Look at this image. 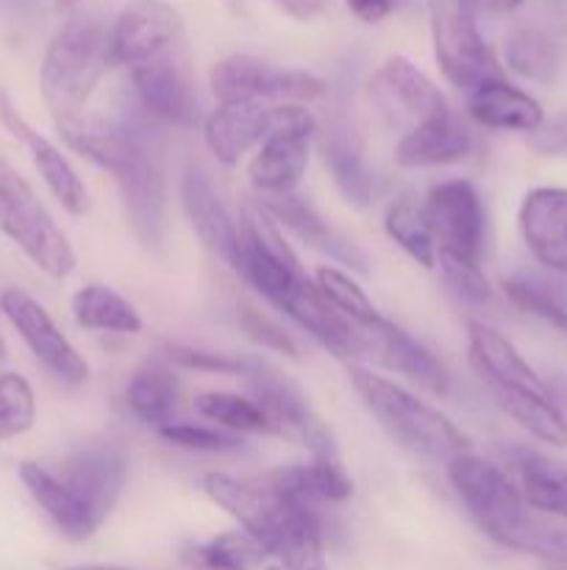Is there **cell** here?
<instances>
[{"label": "cell", "mask_w": 567, "mask_h": 570, "mask_svg": "<svg viewBox=\"0 0 567 570\" xmlns=\"http://www.w3.org/2000/svg\"><path fill=\"white\" fill-rule=\"evenodd\" d=\"M284 104H217L203 120V142L220 165H237L281 120Z\"/></svg>", "instance_id": "obj_20"}, {"label": "cell", "mask_w": 567, "mask_h": 570, "mask_svg": "<svg viewBox=\"0 0 567 570\" xmlns=\"http://www.w3.org/2000/svg\"><path fill=\"white\" fill-rule=\"evenodd\" d=\"M37 423L33 387L20 373H0V440H14Z\"/></svg>", "instance_id": "obj_39"}, {"label": "cell", "mask_w": 567, "mask_h": 570, "mask_svg": "<svg viewBox=\"0 0 567 570\" xmlns=\"http://www.w3.org/2000/svg\"><path fill=\"white\" fill-rule=\"evenodd\" d=\"M304 468L311 493H315V499L320 501L322 507L345 504V501L354 495V479L348 476V471H345L342 462L337 460V454L311 456L309 465Z\"/></svg>", "instance_id": "obj_42"}, {"label": "cell", "mask_w": 567, "mask_h": 570, "mask_svg": "<svg viewBox=\"0 0 567 570\" xmlns=\"http://www.w3.org/2000/svg\"><path fill=\"white\" fill-rule=\"evenodd\" d=\"M470 0H428L434 56L454 87L472 92L481 83L504 78L498 59L478 31Z\"/></svg>", "instance_id": "obj_8"}, {"label": "cell", "mask_w": 567, "mask_h": 570, "mask_svg": "<svg viewBox=\"0 0 567 570\" xmlns=\"http://www.w3.org/2000/svg\"><path fill=\"white\" fill-rule=\"evenodd\" d=\"M233 271L265 295L270 304L281 306L284 298L304 282L298 256L284 239L281 226L267 215L265 206H245L239 220V254Z\"/></svg>", "instance_id": "obj_10"}, {"label": "cell", "mask_w": 567, "mask_h": 570, "mask_svg": "<svg viewBox=\"0 0 567 570\" xmlns=\"http://www.w3.org/2000/svg\"><path fill=\"white\" fill-rule=\"evenodd\" d=\"M517 226L528 254L556 276H567V187H534L523 195Z\"/></svg>", "instance_id": "obj_18"}, {"label": "cell", "mask_w": 567, "mask_h": 570, "mask_svg": "<svg viewBox=\"0 0 567 570\" xmlns=\"http://www.w3.org/2000/svg\"><path fill=\"white\" fill-rule=\"evenodd\" d=\"M126 404L137 421L156 432L172 423L178 406V376L165 360H148L126 384Z\"/></svg>", "instance_id": "obj_30"}, {"label": "cell", "mask_w": 567, "mask_h": 570, "mask_svg": "<svg viewBox=\"0 0 567 570\" xmlns=\"http://www.w3.org/2000/svg\"><path fill=\"white\" fill-rule=\"evenodd\" d=\"M315 284L322 293V298L334 306L342 317H348L356 328H370L372 323L381 321V312L372 304L370 295L348 276V273L337 271V267H320L315 273Z\"/></svg>", "instance_id": "obj_38"}, {"label": "cell", "mask_w": 567, "mask_h": 570, "mask_svg": "<svg viewBox=\"0 0 567 570\" xmlns=\"http://www.w3.org/2000/svg\"><path fill=\"white\" fill-rule=\"evenodd\" d=\"M350 382L372 417L381 423L384 432L420 460L448 465L454 456L470 451L467 434L448 415H442L437 406L422 401L411 390L395 384L392 379L378 376L367 367H354Z\"/></svg>", "instance_id": "obj_4"}, {"label": "cell", "mask_w": 567, "mask_h": 570, "mask_svg": "<svg viewBox=\"0 0 567 570\" xmlns=\"http://www.w3.org/2000/svg\"><path fill=\"white\" fill-rule=\"evenodd\" d=\"M370 95L384 111H392V115L398 111V117L411 120V126L450 111L437 83L404 56H389L378 67L376 76L370 78Z\"/></svg>", "instance_id": "obj_21"}, {"label": "cell", "mask_w": 567, "mask_h": 570, "mask_svg": "<svg viewBox=\"0 0 567 570\" xmlns=\"http://www.w3.org/2000/svg\"><path fill=\"white\" fill-rule=\"evenodd\" d=\"M467 115L484 128L495 131H528L534 134L545 122V111L537 98L523 92L506 78L481 83L467 95Z\"/></svg>", "instance_id": "obj_26"}, {"label": "cell", "mask_w": 567, "mask_h": 570, "mask_svg": "<svg viewBox=\"0 0 567 570\" xmlns=\"http://www.w3.org/2000/svg\"><path fill=\"white\" fill-rule=\"evenodd\" d=\"M448 482L467 515L489 540L520 554L567 566V529L539 521L517 484L498 465L467 451L448 462Z\"/></svg>", "instance_id": "obj_2"}, {"label": "cell", "mask_w": 567, "mask_h": 570, "mask_svg": "<svg viewBox=\"0 0 567 570\" xmlns=\"http://www.w3.org/2000/svg\"><path fill=\"white\" fill-rule=\"evenodd\" d=\"M472 150V134L465 122L448 111L434 120L417 122L395 145V161L406 170H426V167H445L467 159Z\"/></svg>", "instance_id": "obj_25"}, {"label": "cell", "mask_w": 567, "mask_h": 570, "mask_svg": "<svg viewBox=\"0 0 567 570\" xmlns=\"http://www.w3.org/2000/svg\"><path fill=\"white\" fill-rule=\"evenodd\" d=\"M0 122H3L6 131H9L11 137H17L22 145H26L28 154H31L33 167H37V173L42 176L44 187L50 189V195L61 204V209L72 217L87 215L89 193L87 187H83L81 176L72 170L67 156L61 154L48 137H42L31 122L22 120V115L14 109V104H11L6 92H0Z\"/></svg>", "instance_id": "obj_19"}, {"label": "cell", "mask_w": 567, "mask_h": 570, "mask_svg": "<svg viewBox=\"0 0 567 570\" xmlns=\"http://www.w3.org/2000/svg\"><path fill=\"white\" fill-rule=\"evenodd\" d=\"M361 345H365V356L376 360L387 371L400 373V376L415 382L426 393H448L450 376L442 362L420 340H415L406 328H400L398 323L381 317L370 328H361Z\"/></svg>", "instance_id": "obj_17"}, {"label": "cell", "mask_w": 567, "mask_h": 570, "mask_svg": "<svg viewBox=\"0 0 567 570\" xmlns=\"http://www.w3.org/2000/svg\"><path fill=\"white\" fill-rule=\"evenodd\" d=\"M72 317H76L78 326L89 328V332H142V317L133 309L131 301H126L111 287H103V284H87L72 295Z\"/></svg>", "instance_id": "obj_32"}, {"label": "cell", "mask_w": 567, "mask_h": 570, "mask_svg": "<svg viewBox=\"0 0 567 570\" xmlns=\"http://www.w3.org/2000/svg\"><path fill=\"white\" fill-rule=\"evenodd\" d=\"M242 326H245V332H248L250 337L261 345V348L278 351V354H287V356H298V345H295V340L289 337L281 326H276L270 317L259 315V312H253V309H245Z\"/></svg>", "instance_id": "obj_44"}, {"label": "cell", "mask_w": 567, "mask_h": 570, "mask_svg": "<svg viewBox=\"0 0 567 570\" xmlns=\"http://www.w3.org/2000/svg\"><path fill=\"white\" fill-rule=\"evenodd\" d=\"M531 142H534V148L543 150V154H565L567 150V117L543 122V126L534 131Z\"/></svg>", "instance_id": "obj_45"}, {"label": "cell", "mask_w": 567, "mask_h": 570, "mask_svg": "<svg viewBox=\"0 0 567 570\" xmlns=\"http://www.w3.org/2000/svg\"><path fill=\"white\" fill-rule=\"evenodd\" d=\"M50 471H53L61 490L70 495L72 504L78 507V512L94 529H100L120 501L122 488H126L128 460L120 445L100 440V443H87L70 451Z\"/></svg>", "instance_id": "obj_11"}, {"label": "cell", "mask_w": 567, "mask_h": 570, "mask_svg": "<svg viewBox=\"0 0 567 570\" xmlns=\"http://www.w3.org/2000/svg\"><path fill=\"white\" fill-rule=\"evenodd\" d=\"M509 465L517 490L534 512L567 521V468L534 449H511Z\"/></svg>", "instance_id": "obj_28"}, {"label": "cell", "mask_w": 567, "mask_h": 570, "mask_svg": "<svg viewBox=\"0 0 567 570\" xmlns=\"http://www.w3.org/2000/svg\"><path fill=\"white\" fill-rule=\"evenodd\" d=\"M170 362H178L183 367L206 373H222V376H242L245 356H228V354H209V351H195L187 345H165Z\"/></svg>", "instance_id": "obj_43"}, {"label": "cell", "mask_w": 567, "mask_h": 570, "mask_svg": "<svg viewBox=\"0 0 567 570\" xmlns=\"http://www.w3.org/2000/svg\"><path fill=\"white\" fill-rule=\"evenodd\" d=\"M317 134V117L304 104H284L281 120L270 137L256 148L248 165L253 189L265 198L295 193L309 165L311 139Z\"/></svg>", "instance_id": "obj_12"}, {"label": "cell", "mask_w": 567, "mask_h": 570, "mask_svg": "<svg viewBox=\"0 0 567 570\" xmlns=\"http://www.w3.org/2000/svg\"><path fill=\"white\" fill-rule=\"evenodd\" d=\"M261 570H289V568H284V566H278V562H270V566H265Z\"/></svg>", "instance_id": "obj_53"}, {"label": "cell", "mask_w": 567, "mask_h": 570, "mask_svg": "<svg viewBox=\"0 0 567 570\" xmlns=\"http://www.w3.org/2000/svg\"><path fill=\"white\" fill-rule=\"evenodd\" d=\"M345 6H348V11L356 20L372 26V22L387 20L395 11V6H398V0H345Z\"/></svg>", "instance_id": "obj_46"}, {"label": "cell", "mask_w": 567, "mask_h": 570, "mask_svg": "<svg viewBox=\"0 0 567 570\" xmlns=\"http://www.w3.org/2000/svg\"><path fill=\"white\" fill-rule=\"evenodd\" d=\"M83 3H87V0H53V9L59 11V14H76Z\"/></svg>", "instance_id": "obj_50"}, {"label": "cell", "mask_w": 567, "mask_h": 570, "mask_svg": "<svg viewBox=\"0 0 567 570\" xmlns=\"http://www.w3.org/2000/svg\"><path fill=\"white\" fill-rule=\"evenodd\" d=\"M181 206L189 226L198 234L200 243L226 259L228 265H237L239 254V226L228 215L226 204L217 195L209 173L198 165H189L181 178Z\"/></svg>", "instance_id": "obj_23"}, {"label": "cell", "mask_w": 567, "mask_h": 570, "mask_svg": "<svg viewBox=\"0 0 567 570\" xmlns=\"http://www.w3.org/2000/svg\"><path fill=\"white\" fill-rule=\"evenodd\" d=\"M495 404L539 443L567 449V417L550 393H489Z\"/></svg>", "instance_id": "obj_33"}, {"label": "cell", "mask_w": 567, "mask_h": 570, "mask_svg": "<svg viewBox=\"0 0 567 570\" xmlns=\"http://www.w3.org/2000/svg\"><path fill=\"white\" fill-rule=\"evenodd\" d=\"M437 267L442 273V282L448 284L450 293L470 306H484L493 298L487 276H484L478 262L456 259V256H437Z\"/></svg>", "instance_id": "obj_40"}, {"label": "cell", "mask_w": 567, "mask_h": 570, "mask_svg": "<svg viewBox=\"0 0 567 570\" xmlns=\"http://www.w3.org/2000/svg\"><path fill=\"white\" fill-rule=\"evenodd\" d=\"M265 557L261 546L242 529L222 532L203 543H189L183 549V562L195 570H259Z\"/></svg>", "instance_id": "obj_35"}, {"label": "cell", "mask_w": 567, "mask_h": 570, "mask_svg": "<svg viewBox=\"0 0 567 570\" xmlns=\"http://www.w3.org/2000/svg\"><path fill=\"white\" fill-rule=\"evenodd\" d=\"M159 438L167 440L170 445L183 451H203V454H226V451H237L242 445L239 434L220 432V429L198 426V423H167L159 429Z\"/></svg>", "instance_id": "obj_41"}, {"label": "cell", "mask_w": 567, "mask_h": 570, "mask_svg": "<svg viewBox=\"0 0 567 570\" xmlns=\"http://www.w3.org/2000/svg\"><path fill=\"white\" fill-rule=\"evenodd\" d=\"M20 482L28 490L33 501H37L39 510L48 515V521L59 529L61 538H67L70 543H83V540L92 538L98 529L76 510L67 493L61 490V484L56 482L53 471L42 462H22L20 465Z\"/></svg>", "instance_id": "obj_31"}, {"label": "cell", "mask_w": 567, "mask_h": 570, "mask_svg": "<svg viewBox=\"0 0 567 570\" xmlns=\"http://www.w3.org/2000/svg\"><path fill=\"white\" fill-rule=\"evenodd\" d=\"M426 220L431 226L437 256H456L481 265L487 215L478 189L467 178H450L428 193Z\"/></svg>", "instance_id": "obj_13"}, {"label": "cell", "mask_w": 567, "mask_h": 570, "mask_svg": "<svg viewBox=\"0 0 567 570\" xmlns=\"http://www.w3.org/2000/svg\"><path fill=\"white\" fill-rule=\"evenodd\" d=\"M6 360H9V348H6L3 337H0V367H3V365H6Z\"/></svg>", "instance_id": "obj_52"}, {"label": "cell", "mask_w": 567, "mask_h": 570, "mask_svg": "<svg viewBox=\"0 0 567 570\" xmlns=\"http://www.w3.org/2000/svg\"><path fill=\"white\" fill-rule=\"evenodd\" d=\"M128 137L109 173L120 187L131 232L148 248L161 245L167 232V187L161 167L153 156V137L142 122L122 120Z\"/></svg>", "instance_id": "obj_7"}, {"label": "cell", "mask_w": 567, "mask_h": 570, "mask_svg": "<svg viewBox=\"0 0 567 570\" xmlns=\"http://www.w3.org/2000/svg\"><path fill=\"white\" fill-rule=\"evenodd\" d=\"M545 323H550V326L567 340V306H556L554 312H548V315H545Z\"/></svg>", "instance_id": "obj_49"}, {"label": "cell", "mask_w": 567, "mask_h": 570, "mask_svg": "<svg viewBox=\"0 0 567 570\" xmlns=\"http://www.w3.org/2000/svg\"><path fill=\"white\" fill-rule=\"evenodd\" d=\"M64 570H131V568H122V566H72Z\"/></svg>", "instance_id": "obj_51"}, {"label": "cell", "mask_w": 567, "mask_h": 570, "mask_svg": "<svg viewBox=\"0 0 567 570\" xmlns=\"http://www.w3.org/2000/svg\"><path fill=\"white\" fill-rule=\"evenodd\" d=\"M195 412L203 415L206 421H215L217 426H222V432L231 434H267V421L261 415V410L256 406L253 399L239 393H220V390H211V393L195 395Z\"/></svg>", "instance_id": "obj_37"}, {"label": "cell", "mask_w": 567, "mask_h": 570, "mask_svg": "<svg viewBox=\"0 0 567 570\" xmlns=\"http://www.w3.org/2000/svg\"><path fill=\"white\" fill-rule=\"evenodd\" d=\"M506 61L528 81L550 83L561 70V45L545 28H520L506 42Z\"/></svg>", "instance_id": "obj_34"}, {"label": "cell", "mask_w": 567, "mask_h": 570, "mask_svg": "<svg viewBox=\"0 0 567 570\" xmlns=\"http://www.w3.org/2000/svg\"><path fill=\"white\" fill-rule=\"evenodd\" d=\"M261 206H265L267 215H270L278 226L289 228V232H292L300 243L309 245V248L322 250V254L334 256V259L350 262V265L359 267V271L365 267L361 265V256L350 248V243L339 239L337 234L328 228V223L317 215L315 206L306 204L298 193L278 195V198H261Z\"/></svg>", "instance_id": "obj_29"}, {"label": "cell", "mask_w": 567, "mask_h": 570, "mask_svg": "<svg viewBox=\"0 0 567 570\" xmlns=\"http://www.w3.org/2000/svg\"><path fill=\"white\" fill-rule=\"evenodd\" d=\"M203 493L239 523L267 557L289 570H328L322 554V510L289 499L267 476L233 479L206 473Z\"/></svg>", "instance_id": "obj_1"}, {"label": "cell", "mask_w": 567, "mask_h": 570, "mask_svg": "<svg viewBox=\"0 0 567 570\" xmlns=\"http://www.w3.org/2000/svg\"><path fill=\"white\" fill-rule=\"evenodd\" d=\"M281 312H287L311 340L322 345V348L331 351L339 360H359L365 356V345H361V328H356L348 317L339 315L322 293L317 289L315 282L304 278L292 293L284 298V304L278 306Z\"/></svg>", "instance_id": "obj_24"}, {"label": "cell", "mask_w": 567, "mask_h": 570, "mask_svg": "<svg viewBox=\"0 0 567 570\" xmlns=\"http://www.w3.org/2000/svg\"><path fill=\"white\" fill-rule=\"evenodd\" d=\"M0 234L9 237L44 276L67 278L76 271V250L31 184L0 156Z\"/></svg>", "instance_id": "obj_5"}, {"label": "cell", "mask_w": 567, "mask_h": 570, "mask_svg": "<svg viewBox=\"0 0 567 570\" xmlns=\"http://www.w3.org/2000/svg\"><path fill=\"white\" fill-rule=\"evenodd\" d=\"M111 65V28L98 14L76 11L50 39L39 67V89L53 122L81 117L83 106Z\"/></svg>", "instance_id": "obj_3"}, {"label": "cell", "mask_w": 567, "mask_h": 570, "mask_svg": "<svg viewBox=\"0 0 567 570\" xmlns=\"http://www.w3.org/2000/svg\"><path fill=\"white\" fill-rule=\"evenodd\" d=\"M272 3L295 20H311L328 9V0H272Z\"/></svg>", "instance_id": "obj_47"}, {"label": "cell", "mask_w": 567, "mask_h": 570, "mask_svg": "<svg viewBox=\"0 0 567 570\" xmlns=\"http://www.w3.org/2000/svg\"><path fill=\"white\" fill-rule=\"evenodd\" d=\"M384 232L422 267H437V245H434L431 226H428L422 206H417L415 200L398 198L395 204H389L387 215H384Z\"/></svg>", "instance_id": "obj_36"}, {"label": "cell", "mask_w": 567, "mask_h": 570, "mask_svg": "<svg viewBox=\"0 0 567 570\" xmlns=\"http://www.w3.org/2000/svg\"><path fill=\"white\" fill-rule=\"evenodd\" d=\"M211 95L217 104H311L326 95L315 72L284 70L256 56H226L211 67Z\"/></svg>", "instance_id": "obj_9"}, {"label": "cell", "mask_w": 567, "mask_h": 570, "mask_svg": "<svg viewBox=\"0 0 567 570\" xmlns=\"http://www.w3.org/2000/svg\"><path fill=\"white\" fill-rule=\"evenodd\" d=\"M131 83L139 109L150 120L178 128H192L198 122V95L187 61L176 48L131 67Z\"/></svg>", "instance_id": "obj_15"}, {"label": "cell", "mask_w": 567, "mask_h": 570, "mask_svg": "<svg viewBox=\"0 0 567 570\" xmlns=\"http://www.w3.org/2000/svg\"><path fill=\"white\" fill-rule=\"evenodd\" d=\"M242 379L250 387V399L265 415L267 434L300 445L311 456L337 454L328 426L317 417L304 390L287 373L278 371L272 362L261 360V356H245Z\"/></svg>", "instance_id": "obj_6"}, {"label": "cell", "mask_w": 567, "mask_h": 570, "mask_svg": "<svg viewBox=\"0 0 567 570\" xmlns=\"http://www.w3.org/2000/svg\"><path fill=\"white\" fill-rule=\"evenodd\" d=\"M470 365L489 393H548L539 373L523 360L520 351L498 328L481 321L467 323Z\"/></svg>", "instance_id": "obj_22"}, {"label": "cell", "mask_w": 567, "mask_h": 570, "mask_svg": "<svg viewBox=\"0 0 567 570\" xmlns=\"http://www.w3.org/2000/svg\"><path fill=\"white\" fill-rule=\"evenodd\" d=\"M181 17L165 0H131L111 26V59L122 67H139L176 48Z\"/></svg>", "instance_id": "obj_16"}, {"label": "cell", "mask_w": 567, "mask_h": 570, "mask_svg": "<svg viewBox=\"0 0 567 570\" xmlns=\"http://www.w3.org/2000/svg\"><path fill=\"white\" fill-rule=\"evenodd\" d=\"M0 309H3L6 321L14 326V332L22 337V343L28 345V351L37 356V362L50 373V376H56L61 384H67V387H78V384L87 382V360H83L76 351V345L59 332L53 317L48 315V309H44L39 301H33L31 295L22 293V289H6V293L0 295Z\"/></svg>", "instance_id": "obj_14"}, {"label": "cell", "mask_w": 567, "mask_h": 570, "mask_svg": "<svg viewBox=\"0 0 567 570\" xmlns=\"http://www.w3.org/2000/svg\"><path fill=\"white\" fill-rule=\"evenodd\" d=\"M476 14H509V11L520 9L526 0H470Z\"/></svg>", "instance_id": "obj_48"}, {"label": "cell", "mask_w": 567, "mask_h": 570, "mask_svg": "<svg viewBox=\"0 0 567 570\" xmlns=\"http://www.w3.org/2000/svg\"><path fill=\"white\" fill-rule=\"evenodd\" d=\"M320 150L322 161L331 170L334 184L345 195V200L354 206L370 204L372 193H376V176L361 156V145L354 128H348V122L342 120H331L326 131L320 134Z\"/></svg>", "instance_id": "obj_27"}]
</instances>
